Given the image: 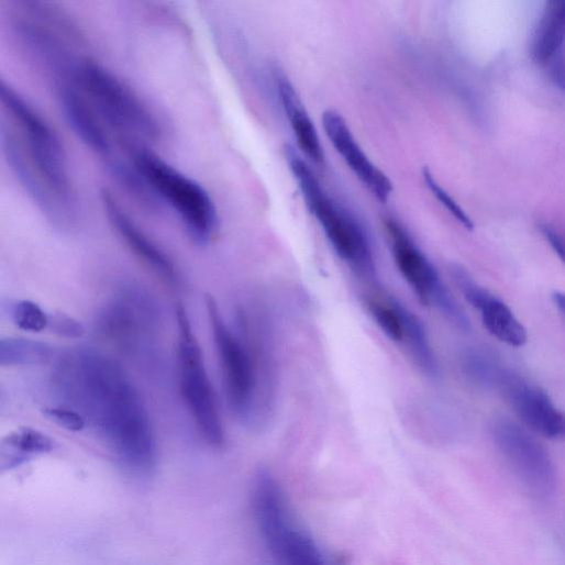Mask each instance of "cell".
<instances>
[{
  "label": "cell",
  "mask_w": 565,
  "mask_h": 565,
  "mask_svg": "<svg viewBox=\"0 0 565 565\" xmlns=\"http://www.w3.org/2000/svg\"><path fill=\"white\" fill-rule=\"evenodd\" d=\"M54 387L129 469L148 474L157 461L154 430L140 392L123 367L91 348L65 355Z\"/></svg>",
  "instance_id": "6da1fadb"
},
{
  "label": "cell",
  "mask_w": 565,
  "mask_h": 565,
  "mask_svg": "<svg viewBox=\"0 0 565 565\" xmlns=\"http://www.w3.org/2000/svg\"><path fill=\"white\" fill-rule=\"evenodd\" d=\"M5 119L2 147L14 176L44 218L71 232L79 210L67 158L47 121L10 85L0 86Z\"/></svg>",
  "instance_id": "7a4b0ae2"
},
{
  "label": "cell",
  "mask_w": 565,
  "mask_h": 565,
  "mask_svg": "<svg viewBox=\"0 0 565 565\" xmlns=\"http://www.w3.org/2000/svg\"><path fill=\"white\" fill-rule=\"evenodd\" d=\"M206 307L229 408L243 425L259 426L270 418L276 398L275 358L267 323L257 313L240 309L234 326H230L211 296H207Z\"/></svg>",
  "instance_id": "3957f363"
},
{
  "label": "cell",
  "mask_w": 565,
  "mask_h": 565,
  "mask_svg": "<svg viewBox=\"0 0 565 565\" xmlns=\"http://www.w3.org/2000/svg\"><path fill=\"white\" fill-rule=\"evenodd\" d=\"M71 78L129 156L162 131L147 104L114 74L96 62L81 60Z\"/></svg>",
  "instance_id": "277c9868"
},
{
  "label": "cell",
  "mask_w": 565,
  "mask_h": 565,
  "mask_svg": "<svg viewBox=\"0 0 565 565\" xmlns=\"http://www.w3.org/2000/svg\"><path fill=\"white\" fill-rule=\"evenodd\" d=\"M252 507L276 565H326L320 546L298 522L285 491L268 470H258L254 478Z\"/></svg>",
  "instance_id": "5b68a950"
},
{
  "label": "cell",
  "mask_w": 565,
  "mask_h": 565,
  "mask_svg": "<svg viewBox=\"0 0 565 565\" xmlns=\"http://www.w3.org/2000/svg\"><path fill=\"white\" fill-rule=\"evenodd\" d=\"M130 159L156 199L168 203L178 214L189 237L198 245L209 244L219 224L209 192L147 147L135 149Z\"/></svg>",
  "instance_id": "8992f818"
},
{
  "label": "cell",
  "mask_w": 565,
  "mask_h": 565,
  "mask_svg": "<svg viewBox=\"0 0 565 565\" xmlns=\"http://www.w3.org/2000/svg\"><path fill=\"white\" fill-rule=\"evenodd\" d=\"M287 158L310 211L318 219L335 253L358 276L375 279V253L364 226L329 197L311 167L293 148H287Z\"/></svg>",
  "instance_id": "52a82bcc"
},
{
  "label": "cell",
  "mask_w": 565,
  "mask_h": 565,
  "mask_svg": "<svg viewBox=\"0 0 565 565\" xmlns=\"http://www.w3.org/2000/svg\"><path fill=\"white\" fill-rule=\"evenodd\" d=\"M178 324V374L181 397L204 441L214 447L223 445L224 426L217 396L209 378L203 354L193 334L186 310L176 311Z\"/></svg>",
  "instance_id": "ba28073f"
},
{
  "label": "cell",
  "mask_w": 565,
  "mask_h": 565,
  "mask_svg": "<svg viewBox=\"0 0 565 565\" xmlns=\"http://www.w3.org/2000/svg\"><path fill=\"white\" fill-rule=\"evenodd\" d=\"M386 230L397 268L416 297L425 307L439 311L458 330L469 332L468 318L445 287L437 268L428 255L396 220L388 219Z\"/></svg>",
  "instance_id": "9c48e42d"
},
{
  "label": "cell",
  "mask_w": 565,
  "mask_h": 565,
  "mask_svg": "<svg viewBox=\"0 0 565 565\" xmlns=\"http://www.w3.org/2000/svg\"><path fill=\"white\" fill-rule=\"evenodd\" d=\"M365 307L378 329L429 377L439 375V364L421 320L387 295H368Z\"/></svg>",
  "instance_id": "30bf717a"
},
{
  "label": "cell",
  "mask_w": 565,
  "mask_h": 565,
  "mask_svg": "<svg viewBox=\"0 0 565 565\" xmlns=\"http://www.w3.org/2000/svg\"><path fill=\"white\" fill-rule=\"evenodd\" d=\"M495 443L513 472L536 495L554 486V469L546 450L518 424L502 419L492 428Z\"/></svg>",
  "instance_id": "8fae6325"
},
{
  "label": "cell",
  "mask_w": 565,
  "mask_h": 565,
  "mask_svg": "<svg viewBox=\"0 0 565 565\" xmlns=\"http://www.w3.org/2000/svg\"><path fill=\"white\" fill-rule=\"evenodd\" d=\"M157 313L152 301L139 290H125L104 308L98 326L102 335L123 351L134 353L152 337Z\"/></svg>",
  "instance_id": "7c38bea8"
},
{
  "label": "cell",
  "mask_w": 565,
  "mask_h": 565,
  "mask_svg": "<svg viewBox=\"0 0 565 565\" xmlns=\"http://www.w3.org/2000/svg\"><path fill=\"white\" fill-rule=\"evenodd\" d=\"M497 388L531 431L549 440L565 439V414L553 405L542 389L505 370Z\"/></svg>",
  "instance_id": "4fadbf2b"
},
{
  "label": "cell",
  "mask_w": 565,
  "mask_h": 565,
  "mask_svg": "<svg viewBox=\"0 0 565 565\" xmlns=\"http://www.w3.org/2000/svg\"><path fill=\"white\" fill-rule=\"evenodd\" d=\"M109 222L128 247L164 280L178 281V270L173 258L131 218L120 201L109 190L101 193Z\"/></svg>",
  "instance_id": "5bb4252c"
},
{
  "label": "cell",
  "mask_w": 565,
  "mask_h": 565,
  "mask_svg": "<svg viewBox=\"0 0 565 565\" xmlns=\"http://www.w3.org/2000/svg\"><path fill=\"white\" fill-rule=\"evenodd\" d=\"M323 126L328 137L357 178L375 197L386 202L392 192V184L365 154L345 119L335 111H328L323 115Z\"/></svg>",
  "instance_id": "9a60e30c"
},
{
  "label": "cell",
  "mask_w": 565,
  "mask_h": 565,
  "mask_svg": "<svg viewBox=\"0 0 565 565\" xmlns=\"http://www.w3.org/2000/svg\"><path fill=\"white\" fill-rule=\"evenodd\" d=\"M277 90L282 109L291 123L300 148L315 163L325 159L318 131L293 85L285 75L277 76Z\"/></svg>",
  "instance_id": "2e32d148"
},
{
  "label": "cell",
  "mask_w": 565,
  "mask_h": 565,
  "mask_svg": "<svg viewBox=\"0 0 565 565\" xmlns=\"http://www.w3.org/2000/svg\"><path fill=\"white\" fill-rule=\"evenodd\" d=\"M565 43V0H551L544 7L531 43L532 59L547 65L561 54Z\"/></svg>",
  "instance_id": "e0dca14e"
},
{
  "label": "cell",
  "mask_w": 565,
  "mask_h": 565,
  "mask_svg": "<svg viewBox=\"0 0 565 565\" xmlns=\"http://www.w3.org/2000/svg\"><path fill=\"white\" fill-rule=\"evenodd\" d=\"M53 450L54 442L45 433L31 428L19 429L3 440L0 467L3 472L11 470Z\"/></svg>",
  "instance_id": "ac0fdd59"
},
{
  "label": "cell",
  "mask_w": 565,
  "mask_h": 565,
  "mask_svg": "<svg viewBox=\"0 0 565 565\" xmlns=\"http://www.w3.org/2000/svg\"><path fill=\"white\" fill-rule=\"evenodd\" d=\"M479 312L486 330L500 342L512 347L527 343L525 329L500 300L494 298Z\"/></svg>",
  "instance_id": "d6986e66"
},
{
  "label": "cell",
  "mask_w": 565,
  "mask_h": 565,
  "mask_svg": "<svg viewBox=\"0 0 565 565\" xmlns=\"http://www.w3.org/2000/svg\"><path fill=\"white\" fill-rule=\"evenodd\" d=\"M54 357L55 348L47 343L14 337L0 341V365L3 367L40 366Z\"/></svg>",
  "instance_id": "ffe728a7"
},
{
  "label": "cell",
  "mask_w": 565,
  "mask_h": 565,
  "mask_svg": "<svg viewBox=\"0 0 565 565\" xmlns=\"http://www.w3.org/2000/svg\"><path fill=\"white\" fill-rule=\"evenodd\" d=\"M462 368L473 384L484 388L497 387L503 372L490 357L479 351L466 352L462 357Z\"/></svg>",
  "instance_id": "44dd1931"
},
{
  "label": "cell",
  "mask_w": 565,
  "mask_h": 565,
  "mask_svg": "<svg viewBox=\"0 0 565 565\" xmlns=\"http://www.w3.org/2000/svg\"><path fill=\"white\" fill-rule=\"evenodd\" d=\"M451 275L455 285L466 299V301L476 310L480 311L495 297L487 290L479 287L472 275L461 265L451 266Z\"/></svg>",
  "instance_id": "7402d4cb"
},
{
  "label": "cell",
  "mask_w": 565,
  "mask_h": 565,
  "mask_svg": "<svg viewBox=\"0 0 565 565\" xmlns=\"http://www.w3.org/2000/svg\"><path fill=\"white\" fill-rule=\"evenodd\" d=\"M15 325L30 333H42L51 325V317L35 302L21 301L13 311Z\"/></svg>",
  "instance_id": "603a6c76"
},
{
  "label": "cell",
  "mask_w": 565,
  "mask_h": 565,
  "mask_svg": "<svg viewBox=\"0 0 565 565\" xmlns=\"http://www.w3.org/2000/svg\"><path fill=\"white\" fill-rule=\"evenodd\" d=\"M424 179L435 198L447 209V211L467 230L474 229V223L463 208L445 191L434 179L429 169L424 170Z\"/></svg>",
  "instance_id": "cb8c5ba5"
},
{
  "label": "cell",
  "mask_w": 565,
  "mask_h": 565,
  "mask_svg": "<svg viewBox=\"0 0 565 565\" xmlns=\"http://www.w3.org/2000/svg\"><path fill=\"white\" fill-rule=\"evenodd\" d=\"M44 414L51 422L70 432H81L87 428L86 419L68 406L47 408Z\"/></svg>",
  "instance_id": "d4e9b609"
},
{
  "label": "cell",
  "mask_w": 565,
  "mask_h": 565,
  "mask_svg": "<svg viewBox=\"0 0 565 565\" xmlns=\"http://www.w3.org/2000/svg\"><path fill=\"white\" fill-rule=\"evenodd\" d=\"M49 329L68 339H80L85 334V329L80 322L63 313L51 317Z\"/></svg>",
  "instance_id": "484cf974"
},
{
  "label": "cell",
  "mask_w": 565,
  "mask_h": 565,
  "mask_svg": "<svg viewBox=\"0 0 565 565\" xmlns=\"http://www.w3.org/2000/svg\"><path fill=\"white\" fill-rule=\"evenodd\" d=\"M540 231L553 251L565 264V234L558 232L556 229L546 223L540 224Z\"/></svg>",
  "instance_id": "4316f807"
},
{
  "label": "cell",
  "mask_w": 565,
  "mask_h": 565,
  "mask_svg": "<svg viewBox=\"0 0 565 565\" xmlns=\"http://www.w3.org/2000/svg\"><path fill=\"white\" fill-rule=\"evenodd\" d=\"M547 65L550 66L553 81L562 89H565V63L562 55L560 54L554 57Z\"/></svg>",
  "instance_id": "83f0119b"
},
{
  "label": "cell",
  "mask_w": 565,
  "mask_h": 565,
  "mask_svg": "<svg viewBox=\"0 0 565 565\" xmlns=\"http://www.w3.org/2000/svg\"><path fill=\"white\" fill-rule=\"evenodd\" d=\"M552 298L556 308L565 317V295L556 292Z\"/></svg>",
  "instance_id": "f1b7e54d"
}]
</instances>
